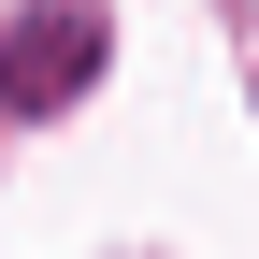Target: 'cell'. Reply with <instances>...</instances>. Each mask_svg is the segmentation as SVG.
Listing matches in <instances>:
<instances>
[{"instance_id":"1","label":"cell","mask_w":259,"mask_h":259,"mask_svg":"<svg viewBox=\"0 0 259 259\" xmlns=\"http://www.w3.org/2000/svg\"><path fill=\"white\" fill-rule=\"evenodd\" d=\"M101 44L115 29L87 15V0H29V15L0 29V101L15 115H72L87 87H101Z\"/></svg>"}]
</instances>
